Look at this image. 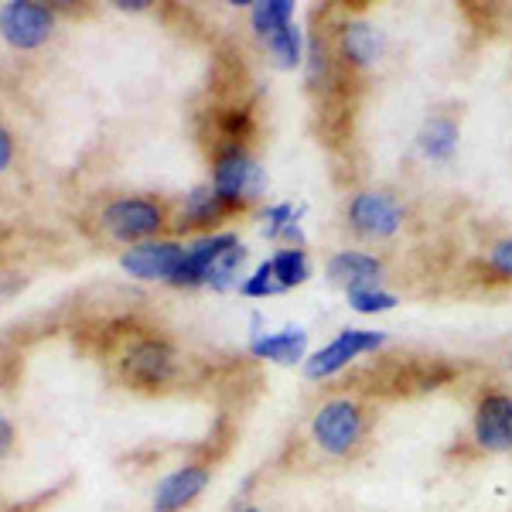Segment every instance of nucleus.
I'll return each mask as SVG.
<instances>
[{
    "mask_svg": "<svg viewBox=\"0 0 512 512\" xmlns=\"http://www.w3.org/2000/svg\"><path fill=\"white\" fill-rule=\"evenodd\" d=\"M458 123H454L451 117H431L420 127V134H417V147H420V154H424L427 161H451L454 158V151H458Z\"/></svg>",
    "mask_w": 512,
    "mask_h": 512,
    "instance_id": "obj_15",
    "label": "nucleus"
},
{
    "mask_svg": "<svg viewBox=\"0 0 512 512\" xmlns=\"http://www.w3.org/2000/svg\"><path fill=\"white\" fill-rule=\"evenodd\" d=\"M345 301L355 315H386L400 304V297L383 287H359V291H345Z\"/></svg>",
    "mask_w": 512,
    "mask_h": 512,
    "instance_id": "obj_20",
    "label": "nucleus"
},
{
    "mask_svg": "<svg viewBox=\"0 0 512 512\" xmlns=\"http://www.w3.org/2000/svg\"><path fill=\"white\" fill-rule=\"evenodd\" d=\"M123 379L137 390H161L178 376V352L164 338H137L120 359Z\"/></svg>",
    "mask_w": 512,
    "mask_h": 512,
    "instance_id": "obj_5",
    "label": "nucleus"
},
{
    "mask_svg": "<svg viewBox=\"0 0 512 512\" xmlns=\"http://www.w3.org/2000/svg\"><path fill=\"white\" fill-rule=\"evenodd\" d=\"M103 226L120 243H147L151 236L161 233L164 209L151 198H117V202L106 205Z\"/></svg>",
    "mask_w": 512,
    "mask_h": 512,
    "instance_id": "obj_7",
    "label": "nucleus"
},
{
    "mask_svg": "<svg viewBox=\"0 0 512 512\" xmlns=\"http://www.w3.org/2000/svg\"><path fill=\"white\" fill-rule=\"evenodd\" d=\"M369 414L355 396H332L311 417V441L328 458H352L366 444Z\"/></svg>",
    "mask_w": 512,
    "mask_h": 512,
    "instance_id": "obj_1",
    "label": "nucleus"
},
{
    "mask_svg": "<svg viewBox=\"0 0 512 512\" xmlns=\"http://www.w3.org/2000/svg\"><path fill=\"white\" fill-rule=\"evenodd\" d=\"M267 48L274 55V62L280 69H297L304 65V52H308V38L297 24H287L284 31H277L274 38H267Z\"/></svg>",
    "mask_w": 512,
    "mask_h": 512,
    "instance_id": "obj_19",
    "label": "nucleus"
},
{
    "mask_svg": "<svg viewBox=\"0 0 512 512\" xmlns=\"http://www.w3.org/2000/svg\"><path fill=\"white\" fill-rule=\"evenodd\" d=\"M485 267H489L495 277L512 280V236L489 246V253H485Z\"/></svg>",
    "mask_w": 512,
    "mask_h": 512,
    "instance_id": "obj_25",
    "label": "nucleus"
},
{
    "mask_svg": "<svg viewBox=\"0 0 512 512\" xmlns=\"http://www.w3.org/2000/svg\"><path fill=\"white\" fill-rule=\"evenodd\" d=\"M270 267H274V277L277 284L284 287V291H291V287H301L311 280V256L308 250H294V246H284V250H277L270 256Z\"/></svg>",
    "mask_w": 512,
    "mask_h": 512,
    "instance_id": "obj_18",
    "label": "nucleus"
},
{
    "mask_svg": "<svg viewBox=\"0 0 512 512\" xmlns=\"http://www.w3.org/2000/svg\"><path fill=\"white\" fill-rule=\"evenodd\" d=\"M209 478H212V472L202 465V461H188V465H181L171 475L161 478L158 489H154L151 509L154 512H185L198 495L205 492Z\"/></svg>",
    "mask_w": 512,
    "mask_h": 512,
    "instance_id": "obj_11",
    "label": "nucleus"
},
{
    "mask_svg": "<svg viewBox=\"0 0 512 512\" xmlns=\"http://www.w3.org/2000/svg\"><path fill=\"white\" fill-rule=\"evenodd\" d=\"M233 246H239L236 233H209L202 239H195L192 246H185V263H181L178 277L171 280L175 287H198L209 280V270L216 267V260H222Z\"/></svg>",
    "mask_w": 512,
    "mask_h": 512,
    "instance_id": "obj_12",
    "label": "nucleus"
},
{
    "mask_svg": "<svg viewBox=\"0 0 512 512\" xmlns=\"http://www.w3.org/2000/svg\"><path fill=\"white\" fill-rule=\"evenodd\" d=\"M294 222H301V212H297L291 202L270 205V209L263 212V236H267V239H284V233L294 226Z\"/></svg>",
    "mask_w": 512,
    "mask_h": 512,
    "instance_id": "obj_24",
    "label": "nucleus"
},
{
    "mask_svg": "<svg viewBox=\"0 0 512 512\" xmlns=\"http://www.w3.org/2000/svg\"><path fill=\"white\" fill-rule=\"evenodd\" d=\"M212 188L229 209H243V205L256 202L267 188V171L260 168V161L253 154H246L243 147H219L216 164H212Z\"/></svg>",
    "mask_w": 512,
    "mask_h": 512,
    "instance_id": "obj_2",
    "label": "nucleus"
},
{
    "mask_svg": "<svg viewBox=\"0 0 512 512\" xmlns=\"http://www.w3.org/2000/svg\"><path fill=\"white\" fill-rule=\"evenodd\" d=\"M239 294L243 297H274V294H284V287L277 284L274 277V267H270V260L256 263V270L250 277L239 284Z\"/></svg>",
    "mask_w": 512,
    "mask_h": 512,
    "instance_id": "obj_23",
    "label": "nucleus"
},
{
    "mask_svg": "<svg viewBox=\"0 0 512 512\" xmlns=\"http://www.w3.org/2000/svg\"><path fill=\"white\" fill-rule=\"evenodd\" d=\"M250 355L253 359H267L277 366H297L308 359V332L301 325H287L280 332H260L250 338Z\"/></svg>",
    "mask_w": 512,
    "mask_h": 512,
    "instance_id": "obj_14",
    "label": "nucleus"
},
{
    "mask_svg": "<svg viewBox=\"0 0 512 512\" xmlns=\"http://www.w3.org/2000/svg\"><path fill=\"white\" fill-rule=\"evenodd\" d=\"M335 52L342 59L345 69H373L383 59V35L373 21L366 18H349L338 24L335 35Z\"/></svg>",
    "mask_w": 512,
    "mask_h": 512,
    "instance_id": "obj_10",
    "label": "nucleus"
},
{
    "mask_svg": "<svg viewBox=\"0 0 512 512\" xmlns=\"http://www.w3.org/2000/svg\"><path fill=\"white\" fill-rule=\"evenodd\" d=\"M181 263H185V246L175 239H158V243H137L120 256V267L137 280H171L178 277Z\"/></svg>",
    "mask_w": 512,
    "mask_h": 512,
    "instance_id": "obj_9",
    "label": "nucleus"
},
{
    "mask_svg": "<svg viewBox=\"0 0 512 512\" xmlns=\"http://www.w3.org/2000/svg\"><path fill=\"white\" fill-rule=\"evenodd\" d=\"M243 260H246V250L243 243L233 246L222 260H216V267L209 270V280L205 284L212 287V291H229V287H239V270H243Z\"/></svg>",
    "mask_w": 512,
    "mask_h": 512,
    "instance_id": "obj_22",
    "label": "nucleus"
},
{
    "mask_svg": "<svg viewBox=\"0 0 512 512\" xmlns=\"http://www.w3.org/2000/svg\"><path fill=\"white\" fill-rule=\"evenodd\" d=\"M472 441L485 454H512V393L489 390L472 414Z\"/></svg>",
    "mask_w": 512,
    "mask_h": 512,
    "instance_id": "obj_6",
    "label": "nucleus"
},
{
    "mask_svg": "<svg viewBox=\"0 0 512 512\" xmlns=\"http://www.w3.org/2000/svg\"><path fill=\"white\" fill-rule=\"evenodd\" d=\"M349 229L355 236L369 239V243H383V239H393L403 229V212L400 198L393 192H383V188H366V192H355L349 198Z\"/></svg>",
    "mask_w": 512,
    "mask_h": 512,
    "instance_id": "obj_4",
    "label": "nucleus"
},
{
    "mask_svg": "<svg viewBox=\"0 0 512 512\" xmlns=\"http://www.w3.org/2000/svg\"><path fill=\"white\" fill-rule=\"evenodd\" d=\"M294 0H256L250 7V21H253V31L260 35L263 41L274 38L277 31H284L287 24H294Z\"/></svg>",
    "mask_w": 512,
    "mask_h": 512,
    "instance_id": "obj_17",
    "label": "nucleus"
},
{
    "mask_svg": "<svg viewBox=\"0 0 512 512\" xmlns=\"http://www.w3.org/2000/svg\"><path fill=\"white\" fill-rule=\"evenodd\" d=\"M11 158H14V140H11V134H7L4 127H0V171L11 164Z\"/></svg>",
    "mask_w": 512,
    "mask_h": 512,
    "instance_id": "obj_27",
    "label": "nucleus"
},
{
    "mask_svg": "<svg viewBox=\"0 0 512 512\" xmlns=\"http://www.w3.org/2000/svg\"><path fill=\"white\" fill-rule=\"evenodd\" d=\"M117 7H123V11H144L147 0H117Z\"/></svg>",
    "mask_w": 512,
    "mask_h": 512,
    "instance_id": "obj_28",
    "label": "nucleus"
},
{
    "mask_svg": "<svg viewBox=\"0 0 512 512\" xmlns=\"http://www.w3.org/2000/svg\"><path fill=\"white\" fill-rule=\"evenodd\" d=\"M11 448H14V424L4 414H0V458H7Z\"/></svg>",
    "mask_w": 512,
    "mask_h": 512,
    "instance_id": "obj_26",
    "label": "nucleus"
},
{
    "mask_svg": "<svg viewBox=\"0 0 512 512\" xmlns=\"http://www.w3.org/2000/svg\"><path fill=\"white\" fill-rule=\"evenodd\" d=\"M386 342H390V335L386 332L345 328V332H338L332 342L321 345L318 352H311L308 359H304V379H311V383H325V379L345 373L355 359H362V355H369V352H379Z\"/></svg>",
    "mask_w": 512,
    "mask_h": 512,
    "instance_id": "obj_3",
    "label": "nucleus"
},
{
    "mask_svg": "<svg viewBox=\"0 0 512 512\" xmlns=\"http://www.w3.org/2000/svg\"><path fill=\"white\" fill-rule=\"evenodd\" d=\"M325 277L342 287V291L379 287V280H383V260L366 250H338L328 256Z\"/></svg>",
    "mask_w": 512,
    "mask_h": 512,
    "instance_id": "obj_13",
    "label": "nucleus"
},
{
    "mask_svg": "<svg viewBox=\"0 0 512 512\" xmlns=\"http://www.w3.org/2000/svg\"><path fill=\"white\" fill-rule=\"evenodd\" d=\"M304 76H308L311 89H321L332 82V52L318 35L308 38V52H304Z\"/></svg>",
    "mask_w": 512,
    "mask_h": 512,
    "instance_id": "obj_21",
    "label": "nucleus"
},
{
    "mask_svg": "<svg viewBox=\"0 0 512 512\" xmlns=\"http://www.w3.org/2000/svg\"><path fill=\"white\" fill-rule=\"evenodd\" d=\"M55 28L52 7L35 4V0H11V4L0 7V38L7 45L31 52V48L45 45L48 35Z\"/></svg>",
    "mask_w": 512,
    "mask_h": 512,
    "instance_id": "obj_8",
    "label": "nucleus"
},
{
    "mask_svg": "<svg viewBox=\"0 0 512 512\" xmlns=\"http://www.w3.org/2000/svg\"><path fill=\"white\" fill-rule=\"evenodd\" d=\"M226 212H233L226 202L216 195V188L212 185H198L192 192L185 195V209H181V222L178 226H212V222H219Z\"/></svg>",
    "mask_w": 512,
    "mask_h": 512,
    "instance_id": "obj_16",
    "label": "nucleus"
},
{
    "mask_svg": "<svg viewBox=\"0 0 512 512\" xmlns=\"http://www.w3.org/2000/svg\"><path fill=\"white\" fill-rule=\"evenodd\" d=\"M233 512H267V509H260V506H253V502H246V506H236Z\"/></svg>",
    "mask_w": 512,
    "mask_h": 512,
    "instance_id": "obj_29",
    "label": "nucleus"
}]
</instances>
